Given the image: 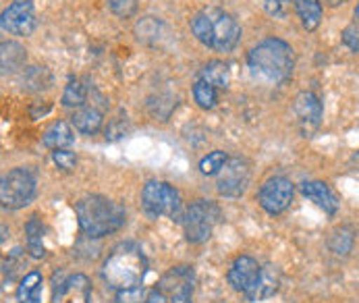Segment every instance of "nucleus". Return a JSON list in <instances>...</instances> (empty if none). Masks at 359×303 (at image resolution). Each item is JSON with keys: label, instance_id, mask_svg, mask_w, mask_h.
<instances>
[{"label": "nucleus", "instance_id": "obj_11", "mask_svg": "<svg viewBox=\"0 0 359 303\" xmlns=\"http://www.w3.org/2000/svg\"><path fill=\"white\" fill-rule=\"evenodd\" d=\"M92 285L86 274H73L60 281L52 291V303H90Z\"/></svg>", "mask_w": 359, "mask_h": 303}, {"label": "nucleus", "instance_id": "obj_13", "mask_svg": "<svg viewBox=\"0 0 359 303\" xmlns=\"http://www.w3.org/2000/svg\"><path fill=\"white\" fill-rule=\"evenodd\" d=\"M262 268L257 266V262L250 255H239L231 270H229V283L235 291L248 293L254 285H256L257 276H259Z\"/></svg>", "mask_w": 359, "mask_h": 303}, {"label": "nucleus", "instance_id": "obj_1", "mask_svg": "<svg viewBox=\"0 0 359 303\" xmlns=\"http://www.w3.org/2000/svg\"><path fill=\"white\" fill-rule=\"evenodd\" d=\"M148 262L144 252L133 243H121L106 257L102 266V276L106 285L114 291L140 287L146 278Z\"/></svg>", "mask_w": 359, "mask_h": 303}, {"label": "nucleus", "instance_id": "obj_10", "mask_svg": "<svg viewBox=\"0 0 359 303\" xmlns=\"http://www.w3.org/2000/svg\"><path fill=\"white\" fill-rule=\"evenodd\" d=\"M0 25L13 36H29L36 29V13L29 0H15L8 8L2 11Z\"/></svg>", "mask_w": 359, "mask_h": 303}, {"label": "nucleus", "instance_id": "obj_16", "mask_svg": "<svg viewBox=\"0 0 359 303\" xmlns=\"http://www.w3.org/2000/svg\"><path fill=\"white\" fill-rule=\"evenodd\" d=\"M73 121V127L79 131V133H86V135H94L96 131H100L102 127V112L94 106H88V108H79L73 112L71 116Z\"/></svg>", "mask_w": 359, "mask_h": 303}, {"label": "nucleus", "instance_id": "obj_18", "mask_svg": "<svg viewBox=\"0 0 359 303\" xmlns=\"http://www.w3.org/2000/svg\"><path fill=\"white\" fill-rule=\"evenodd\" d=\"M75 142L73 129L65 121H56L44 131V146L50 150H65Z\"/></svg>", "mask_w": 359, "mask_h": 303}, {"label": "nucleus", "instance_id": "obj_26", "mask_svg": "<svg viewBox=\"0 0 359 303\" xmlns=\"http://www.w3.org/2000/svg\"><path fill=\"white\" fill-rule=\"evenodd\" d=\"M328 245L337 255H347L353 248V231L349 227H341V229L332 231Z\"/></svg>", "mask_w": 359, "mask_h": 303}, {"label": "nucleus", "instance_id": "obj_17", "mask_svg": "<svg viewBox=\"0 0 359 303\" xmlns=\"http://www.w3.org/2000/svg\"><path fill=\"white\" fill-rule=\"evenodd\" d=\"M27 60V52L21 44L17 42H2L0 46V67H2V73H15L19 69H23Z\"/></svg>", "mask_w": 359, "mask_h": 303}, {"label": "nucleus", "instance_id": "obj_8", "mask_svg": "<svg viewBox=\"0 0 359 303\" xmlns=\"http://www.w3.org/2000/svg\"><path fill=\"white\" fill-rule=\"evenodd\" d=\"M250 179H252L250 162L245 158L235 156V158H229L226 164L220 168L216 187L226 198H239L248 189Z\"/></svg>", "mask_w": 359, "mask_h": 303}, {"label": "nucleus", "instance_id": "obj_34", "mask_svg": "<svg viewBox=\"0 0 359 303\" xmlns=\"http://www.w3.org/2000/svg\"><path fill=\"white\" fill-rule=\"evenodd\" d=\"M144 303H170V299H168V295L160 287H156L154 291H150V295L146 297Z\"/></svg>", "mask_w": 359, "mask_h": 303}, {"label": "nucleus", "instance_id": "obj_27", "mask_svg": "<svg viewBox=\"0 0 359 303\" xmlns=\"http://www.w3.org/2000/svg\"><path fill=\"white\" fill-rule=\"evenodd\" d=\"M194 98H196V102H198V106H200V108L210 110V108H214V106H216V88H214V86H210V83L204 81V79H200V81L194 86Z\"/></svg>", "mask_w": 359, "mask_h": 303}, {"label": "nucleus", "instance_id": "obj_7", "mask_svg": "<svg viewBox=\"0 0 359 303\" xmlns=\"http://www.w3.org/2000/svg\"><path fill=\"white\" fill-rule=\"evenodd\" d=\"M218 218V210L216 206L210 202L191 203L187 208V212L183 214V227H185V235L191 243H204L210 239L214 222Z\"/></svg>", "mask_w": 359, "mask_h": 303}, {"label": "nucleus", "instance_id": "obj_15", "mask_svg": "<svg viewBox=\"0 0 359 303\" xmlns=\"http://www.w3.org/2000/svg\"><path fill=\"white\" fill-rule=\"evenodd\" d=\"M276 289H278V270L272 264H268V266L262 268L256 285L245 295H248L250 302H262V299L272 297L276 293Z\"/></svg>", "mask_w": 359, "mask_h": 303}, {"label": "nucleus", "instance_id": "obj_24", "mask_svg": "<svg viewBox=\"0 0 359 303\" xmlns=\"http://www.w3.org/2000/svg\"><path fill=\"white\" fill-rule=\"evenodd\" d=\"M52 75L48 69L44 67H29L25 73H23V88L29 90V92H40V90H46L50 88Z\"/></svg>", "mask_w": 359, "mask_h": 303}, {"label": "nucleus", "instance_id": "obj_33", "mask_svg": "<svg viewBox=\"0 0 359 303\" xmlns=\"http://www.w3.org/2000/svg\"><path fill=\"white\" fill-rule=\"evenodd\" d=\"M266 11L274 17H285L289 11V0H266Z\"/></svg>", "mask_w": 359, "mask_h": 303}, {"label": "nucleus", "instance_id": "obj_2", "mask_svg": "<svg viewBox=\"0 0 359 303\" xmlns=\"http://www.w3.org/2000/svg\"><path fill=\"white\" fill-rule=\"evenodd\" d=\"M191 32L204 46L216 52H231L241 38L237 19L220 8L200 11L191 19Z\"/></svg>", "mask_w": 359, "mask_h": 303}, {"label": "nucleus", "instance_id": "obj_31", "mask_svg": "<svg viewBox=\"0 0 359 303\" xmlns=\"http://www.w3.org/2000/svg\"><path fill=\"white\" fill-rule=\"evenodd\" d=\"M52 160L62 170H73L77 164V156L71 150H54L52 152Z\"/></svg>", "mask_w": 359, "mask_h": 303}, {"label": "nucleus", "instance_id": "obj_20", "mask_svg": "<svg viewBox=\"0 0 359 303\" xmlns=\"http://www.w3.org/2000/svg\"><path fill=\"white\" fill-rule=\"evenodd\" d=\"M42 285H44V278L40 272L25 274L17 289L19 303H42Z\"/></svg>", "mask_w": 359, "mask_h": 303}, {"label": "nucleus", "instance_id": "obj_14", "mask_svg": "<svg viewBox=\"0 0 359 303\" xmlns=\"http://www.w3.org/2000/svg\"><path fill=\"white\" fill-rule=\"evenodd\" d=\"M302 194L316 203V206H320L328 216L337 214L339 200H337V196L332 194V189L326 183H322V181H308V183L302 185Z\"/></svg>", "mask_w": 359, "mask_h": 303}, {"label": "nucleus", "instance_id": "obj_36", "mask_svg": "<svg viewBox=\"0 0 359 303\" xmlns=\"http://www.w3.org/2000/svg\"><path fill=\"white\" fill-rule=\"evenodd\" d=\"M355 19H358V23H359V4H358V8H355Z\"/></svg>", "mask_w": 359, "mask_h": 303}, {"label": "nucleus", "instance_id": "obj_22", "mask_svg": "<svg viewBox=\"0 0 359 303\" xmlns=\"http://www.w3.org/2000/svg\"><path fill=\"white\" fill-rule=\"evenodd\" d=\"M202 79L216 90H226L231 83V71L222 60H210L202 69Z\"/></svg>", "mask_w": 359, "mask_h": 303}, {"label": "nucleus", "instance_id": "obj_28", "mask_svg": "<svg viewBox=\"0 0 359 303\" xmlns=\"http://www.w3.org/2000/svg\"><path fill=\"white\" fill-rule=\"evenodd\" d=\"M226 154L220 150L212 152V154H208L204 160L200 162V170L204 173V175H218L220 173V168L226 164Z\"/></svg>", "mask_w": 359, "mask_h": 303}, {"label": "nucleus", "instance_id": "obj_23", "mask_svg": "<svg viewBox=\"0 0 359 303\" xmlns=\"http://www.w3.org/2000/svg\"><path fill=\"white\" fill-rule=\"evenodd\" d=\"M162 36V21L156 17H142L135 23V38L142 44H156Z\"/></svg>", "mask_w": 359, "mask_h": 303}, {"label": "nucleus", "instance_id": "obj_5", "mask_svg": "<svg viewBox=\"0 0 359 303\" xmlns=\"http://www.w3.org/2000/svg\"><path fill=\"white\" fill-rule=\"evenodd\" d=\"M142 203L148 216L158 218V216H168V218H181V196L175 187H170L168 183L162 181H150L146 183L144 191H142Z\"/></svg>", "mask_w": 359, "mask_h": 303}, {"label": "nucleus", "instance_id": "obj_4", "mask_svg": "<svg viewBox=\"0 0 359 303\" xmlns=\"http://www.w3.org/2000/svg\"><path fill=\"white\" fill-rule=\"evenodd\" d=\"M77 222L88 237H104L114 233L125 222V210L102 196H88L75 206Z\"/></svg>", "mask_w": 359, "mask_h": 303}, {"label": "nucleus", "instance_id": "obj_25", "mask_svg": "<svg viewBox=\"0 0 359 303\" xmlns=\"http://www.w3.org/2000/svg\"><path fill=\"white\" fill-rule=\"evenodd\" d=\"M88 98V90L79 79H71L62 92V106L67 108H81Z\"/></svg>", "mask_w": 359, "mask_h": 303}, {"label": "nucleus", "instance_id": "obj_21", "mask_svg": "<svg viewBox=\"0 0 359 303\" xmlns=\"http://www.w3.org/2000/svg\"><path fill=\"white\" fill-rule=\"evenodd\" d=\"M295 11L302 19V25L313 32L318 29L320 21H322V4L320 0H295Z\"/></svg>", "mask_w": 359, "mask_h": 303}, {"label": "nucleus", "instance_id": "obj_19", "mask_svg": "<svg viewBox=\"0 0 359 303\" xmlns=\"http://www.w3.org/2000/svg\"><path fill=\"white\" fill-rule=\"evenodd\" d=\"M25 239H27V252L32 257L40 260L44 257L46 248H44V224L40 216H32L25 224Z\"/></svg>", "mask_w": 359, "mask_h": 303}, {"label": "nucleus", "instance_id": "obj_32", "mask_svg": "<svg viewBox=\"0 0 359 303\" xmlns=\"http://www.w3.org/2000/svg\"><path fill=\"white\" fill-rule=\"evenodd\" d=\"M343 44L353 52H359V23H351L343 32Z\"/></svg>", "mask_w": 359, "mask_h": 303}, {"label": "nucleus", "instance_id": "obj_29", "mask_svg": "<svg viewBox=\"0 0 359 303\" xmlns=\"http://www.w3.org/2000/svg\"><path fill=\"white\" fill-rule=\"evenodd\" d=\"M106 2H108L110 11H112L116 17H121V19L133 17L135 11H137V6H140V0H106Z\"/></svg>", "mask_w": 359, "mask_h": 303}, {"label": "nucleus", "instance_id": "obj_3", "mask_svg": "<svg viewBox=\"0 0 359 303\" xmlns=\"http://www.w3.org/2000/svg\"><path fill=\"white\" fill-rule=\"evenodd\" d=\"M248 65L252 73L274 83H283L293 75L295 69V54L293 48L278 40V38H268L259 42L248 54Z\"/></svg>", "mask_w": 359, "mask_h": 303}, {"label": "nucleus", "instance_id": "obj_6", "mask_svg": "<svg viewBox=\"0 0 359 303\" xmlns=\"http://www.w3.org/2000/svg\"><path fill=\"white\" fill-rule=\"evenodd\" d=\"M36 196V177L29 168H15L2 177L0 200L4 208L17 210L34 200Z\"/></svg>", "mask_w": 359, "mask_h": 303}, {"label": "nucleus", "instance_id": "obj_9", "mask_svg": "<svg viewBox=\"0 0 359 303\" xmlns=\"http://www.w3.org/2000/svg\"><path fill=\"white\" fill-rule=\"evenodd\" d=\"M257 200L268 214H280L293 202V183L285 177H272L262 185Z\"/></svg>", "mask_w": 359, "mask_h": 303}, {"label": "nucleus", "instance_id": "obj_35", "mask_svg": "<svg viewBox=\"0 0 359 303\" xmlns=\"http://www.w3.org/2000/svg\"><path fill=\"white\" fill-rule=\"evenodd\" d=\"M324 2H328L330 6H339V4H345L347 0H324Z\"/></svg>", "mask_w": 359, "mask_h": 303}, {"label": "nucleus", "instance_id": "obj_12", "mask_svg": "<svg viewBox=\"0 0 359 303\" xmlns=\"http://www.w3.org/2000/svg\"><path fill=\"white\" fill-rule=\"evenodd\" d=\"M293 108H295V114H297L302 133L306 137H309L320 127V121H322V102L318 100V96L311 94V92H302V94H297Z\"/></svg>", "mask_w": 359, "mask_h": 303}, {"label": "nucleus", "instance_id": "obj_30", "mask_svg": "<svg viewBox=\"0 0 359 303\" xmlns=\"http://www.w3.org/2000/svg\"><path fill=\"white\" fill-rule=\"evenodd\" d=\"M116 303H142L146 302V289L144 285L140 287H133V289H123V291H116Z\"/></svg>", "mask_w": 359, "mask_h": 303}]
</instances>
